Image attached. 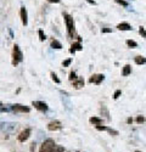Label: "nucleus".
<instances>
[{
  "label": "nucleus",
  "mask_w": 146,
  "mask_h": 152,
  "mask_svg": "<svg viewBox=\"0 0 146 152\" xmlns=\"http://www.w3.org/2000/svg\"><path fill=\"white\" fill-rule=\"evenodd\" d=\"M61 128H62V124H61L60 121H53L47 124V130H50V132H57Z\"/></svg>",
  "instance_id": "7"
},
{
  "label": "nucleus",
  "mask_w": 146,
  "mask_h": 152,
  "mask_svg": "<svg viewBox=\"0 0 146 152\" xmlns=\"http://www.w3.org/2000/svg\"><path fill=\"white\" fill-rule=\"evenodd\" d=\"M54 147H55V141L53 139H46V140L42 144L39 152H53Z\"/></svg>",
  "instance_id": "3"
},
{
  "label": "nucleus",
  "mask_w": 146,
  "mask_h": 152,
  "mask_svg": "<svg viewBox=\"0 0 146 152\" xmlns=\"http://www.w3.org/2000/svg\"><path fill=\"white\" fill-rule=\"evenodd\" d=\"M72 83H73V86H74L76 89H80V88L84 86V79L82 77H78L76 80H73Z\"/></svg>",
  "instance_id": "11"
},
{
  "label": "nucleus",
  "mask_w": 146,
  "mask_h": 152,
  "mask_svg": "<svg viewBox=\"0 0 146 152\" xmlns=\"http://www.w3.org/2000/svg\"><path fill=\"white\" fill-rule=\"evenodd\" d=\"M50 45H51V48H53V49H57V50L62 49V44H61L57 39H53V40H51V43H50Z\"/></svg>",
  "instance_id": "14"
},
{
  "label": "nucleus",
  "mask_w": 146,
  "mask_h": 152,
  "mask_svg": "<svg viewBox=\"0 0 146 152\" xmlns=\"http://www.w3.org/2000/svg\"><path fill=\"white\" fill-rule=\"evenodd\" d=\"M139 33H140V34H142V37H144V38H146V32H145L144 27H140V29H139Z\"/></svg>",
  "instance_id": "25"
},
{
  "label": "nucleus",
  "mask_w": 146,
  "mask_h": 152,
  "mask_svg": "<svg viewBox=\"0 0 146 152\" xmlns=\"http://www.w3.org/2000/svg\"><path fill=\"white\" fill-rule=\"evenodd\" d=\"M32 105L34 106V108H36L40 112H46L49 110V106L45 102H43V101H33Z\"/></svg>",
  "instance_id": "6"
},
{
  "label": "nucleus",
  "mask_w": 146,
  "mask_h": 152,
  "mask_svg": "<svg viewBox=\"0 0 146 152\" xmlns=\"http://www.w3.org/2000/svg\"><path fill=\"white\" fill-rule=\"evenodd\" d=\"M35 150V142H32L31 144V152H33Z\"/></svg>",
  "instance_id": "29"
},
{
  "label": "nucleus",
  "mask_w": 146,
  "mask_h": 152,
  "mask_svg": "<svg viewBox=\"0 0 146 152\" xmlns=\"http://www.w3.org/2000/svg\"><path fill=\"white\" fill-rule=\"evenodd\" d=\"M137 122H138V123H144V122H145V118H144V117H140V116H139V117L137 118Z\"/></svg>",
  "instance_id": "27"
},
{
  "label": "nucleus",
  "mask_w": 146,
  "mask_h": 152,
  "mask_svg": "<svg viewBox=\"0 0 146 152\" xmlns=\"http://www.w3.org/2000/svg\"><path fill=\"white\" fill-rule=\"evenodd\" d=\"M89 122L93 124V125H101L102 124V119L101 118H99V117H91L90 119H89Z\"/></svg>",
  "instance_id": "13"
},
{
  "label": "nucleus",
  "mask_w": 146,
  "mask_h": 152,
  "mask_svg": "<svg viewBox=\"0 0 146 152\" xmlns=\"http://www.w3.org/2000/svg\"><path fill=\"white\" fill-rule=\"evenodd\" d=\"M127 122H128V123H131V122H133V118H128V121H127Z\"/></svg>",
  "instance_id": "32"
},
{
  "label": "nucleus",
  "mask_w": 146,
  "mask_h": 152,
  "mask_svg": "<svg viewBox=\"0 0 146 152\" xmlns=\"http://www.w3.org/2000/svg\"><path fill=\"white\" fill-rule=\"evenodd\" d=\"M78 77H77V74H76V72L74 71H72L71 73H69V77H68V79L71 80V82H73V80H76Z\"/></svg>",
  "instance_id": "18"
},
{
  "label": "nucleus",
  "mask_w": 146,
  "mask_h": 152,
  "mask_svg": "<svg viewBox=\"0 0 146 152\" xmlns=\"http://www.w3.org/2000/svg\"><path fill=\"white\" fill-rule=\"evenodd\" d=\"M20 16H21L22 24H23V26H27V24H28V14H27V9L24 6H22L21 10H20Z\"/></svg>",
  "instance_id": "8"
},
{
  "label": "nucleus",
  "mask_w": 146,
  "mask_h": 152,
  "mask_svg": "<svg viewBox=\"0 0 146 152\" xmlns=\"http://www.w3.org/2000/svg\"><path fill=\"white\" fill-rule=\"evenodd\" d=\"M105 79V75L104 74H94L89 78V83H94L96 85L101 84V82Z\"/></svg>",
  "instance_id": "9"
},
{
  "label": "nucleus",
  "mask_w": 146,
  "mask_h": 152,
  "mask_svg": "<svg viewBox=\"0 0 146 152\" xmlns=\"http://www.w3.org/2000/svg\"><path fill=\"white\" fill-rule=\"evenodd\" d=\"M135 152H141V151H135Z\"/></svg>",
  "instance_id": "34"
},
{
  "label": "nucleus",
  "mask_w": 146,
  "mask_h": 152,
  "mask_svg": "<svg viewBox=\"0 0 146 152\" xmlns=\"http://www.w3.org/2000/svg\"><path fill=\"white\" fill-rule=\"evenodd\" d=\"M102 32H104V33H108V32H111V31L107 29V28H105V29H102Z\"/></svg>",
  "instance_id": "31"
},
{
  "label": "nucleus",
  "mask_w": 146,
  "mask_h": 152,
  "mask_svg": "<svg viewBox=\"0 0 146 152\" xmlns=\"http://www.w3.org/2000/svg\"><path fill=\"white\" fill-rule=\"evenodd\" d=\"M53 152H65V148L62 146H58V145H55Z\"/></svg>",
  "instance_id": "20"
},
{
  "label": "nucleus",
  "mask_w": 146,
  "mask_h": 152,
  "mask_svg": "<svg viewBox=\"0 0 146 152\" xmlns=\"http://www.w3.org/2000/svg\"><path fill=\"white\" fill-rule=\"evenodd\" d=\"M116 3H118V4H120V5H123V6H128V3L126 1V0H115Z\"/></svg>",
  "instance_id": "23"
},
{
  "label": "nucleus",
  "mask_w": 146,
  "mask_h": 152,
  "mask_svg": "<svg viewBox=\"0 0 146 152\" xmlns=\"http://www.w3.org/2000/svg\"><path fill=\"white\" fill-rule=\"evenodd\" d=\"M126 43H127V45H128L129 48H137V46H138L137 42H134V40H127Z\"/></svg>",
  "instance_id": "19"
},
{
  "label": "nucleus",
  "mask_w": 146,
  "mask_h": 152,
  "mask_svg": "<svg viewBox=\"0 0 146 152\" xmlns=\"http://www.w3.org/2000/svg\"><path fill=\"white\" fill-rule=\"evenodd\" d=\"M134 61H135L137 65H144V63H146V58L142 56H137Z\"/></svg>",
  "instance_id": "16"
},
{
  "label": "nucleus",
  "mask_w": 146,
  "mask_h": 152,
  "mask_svg": "<svg viewBox=\"0 0 146 152\" xmlns=\"http://www.w3.org/2000/svg\"><path fill=\"white\" fill-rule=\"evenodd\" d=\"M64 20H65V23H66V28H67L68 37L76 35V23H74V20L72 18V16L65 12V14H64Z\"/></svg>",
  "instance_id": "1"
},
{
  "label": "nucleus",
  "mask_w": 146,
  "mask_h": 152,
  "mask_svg": "<svg viewBox=\"0 0 146 152\" xmlns=\"http://www.w3.org/2000/svg\"><path fill=\"white\" fill-rule=\"evenodd\" d=\"M96 129L97 130H108V128H107V126H101V125H96Z\"/></svg>",
  "instance_id": "24"
},
{
  "label": "nucleus",
  "mask_w": 146,
  "mask_h": 152,
  "mask_svg": "<svg viewBox=\"0 0 146 152\" xmlns=\"http://www.w3.org/2000/svg\"><path fill=\"white\" fill-rule=\"evenodd\" d=\"M130 73H131V67L129 65H126L123 67V71H122V75H123V77H127V75H129Z\"/></svg>",
  "instance_id": "15"
},
{
  "label": "nucleus",
  "mask_w": 146,
  "mask_h": 152,
  "mask_svg": "<svg viewBox=\"0 0 146 152\" xmlns=\"http://www.w3.org/2000/svg\"><path fill=\"white\" fill-rule=\"evenodd\" d=\"M87 1H88V3H90V4H93V5H95V4H96V3L94 1V0H87Z\"/></svg>",
  "instance_id": "30"
},
{
  "label": "nucleus",
  "mask_w": 146,
  "mask_h": 152,
  "mask_svg": "<svg viewBox=\"0 0 146 152\" xmlns=\"http://www.w3.org/2000/svg\"><path fill=\"white\" fill-rule=\"evenodd\" d=\"M38 34H39V40H40V42H44V40L46 39V37H45V34H44V32H43L42 29H39Z\"/></svg>",
  "instance_id": "21"
},
{
  "label": "nucleus",
  "mask_w": 146,
  "mask_h": 152,
  "mask_svg": "<svg viewBox=\"0 0 146 152\" xmlns=\"http://www.w3.org/2000/svg\"><path fill=\"white\" fill-rule=\"evenodd\" d=\"M47 3H51V4H57V3H60L61 0H46Z\"/></svg>",
  "instance_id": "28"
},
{
  "label": "nucleus",
  "mask_w": 146,
  "mask_h": 152,
  "mask_svg": "<svg viewBox=\"0 0 146 152\" xmlns=\"http://www.w3.org/2000/svg\"><path fill=\"white\" fill-rule=\"evenodd\" d=\"M117 28H118L119 31H131V26H130L128 22H122V23H119L118 26H117Z\"/></svg>",
  "instance_id": "12"
},
{
  "label": "nucleus",
  "mask_w": 146,
  "mask_h": 152,
  "mask_svg": "<svg viewBox=\"0 0 146 152\" xmlns=\"http://www.w3.org/2000/svg\"><path fill=\"white\" fill-rule=\"evenodd\" d=\"M11 110L14 111L15 113H29L31 112V108L27 107V106H23L21 104H15L11 106Z\"/></svg>",
  "instance_id": "4"
},
{
  "label": "nucleus",
  "mask_w": 146,
  "mask_h": 152,
  "mask_svg": "<svg viewBox=\"0 0 146 152\" xmlns=\"http://www.w3.org/2000/svg\"><path fill=\"white\" fill-rule=\"evenodd\" d=\"M50 75H51V78H53V80H54V82H55L56 84H60V83H61V80L58 79V77H57V74H56V73L51 72V73H50Z\"/></svg>",
  "instance_id": "17"
},
{
  "label": "nucleus",
  "mask_w": 146,
  "mask_h": 152,
  "mask_svg": "<svg viewBox=\"0 0 146 152\" xmlns=\"http://www.w3.org/2000/svg\"><path fill=\"white\" fill-rule=\"evenodd\" d=\"M71 62H72V58H67L66 61L62 62V66H64V67H68V66L71 65Z\"/></svg>",
  "instance_id": "22"
},
{
  "label": "nucleus",
  "mask_w": 146,
  "mask_h": 152,
  "mask_svg": "<svg viewBox=\"0 0 146 152\" xmlns=\"http://www.w3.org/2000/svg\"><path fill=\"white\" fill-rule=\"evenodd\" d=\"M23 61V54L21 51V49L17 44L14 45V49H12V65L17 66L18 63H21Z\"/></svg>",
  "instance_id": "2"
},
{
  "label": "nucleus",
  "mask_w": 146,
  "mask_h": 152,
  "mask_svg": "<svg viewBox=\"0 0 146 152\" xmlns=\"http://www.w3.org/2000/svg\"><path fill=\"white\" fill-rule=\"evenodd\" d=\"M1 106H3V104H1V102H0V107H1Z\"/></svg>",
  "instance_id": "33"
},
{
  "label": "nucleus",
  "mask_w": 146,
  "mask_h": 152,
  "mask_svg": "<svg viewBox=\"0 0 146 152\" xmlns=\"http://www.w3.org/2000/svg\"><path fill=\"white\" fill-rule=\"evenodd\" d=\"M83 50V46L80 44V42H76V43H73L71 45V49H69V53L71 54H74L76 51H82Z\"/></svg>",
  "instance_id": "10"
},
{
  "label": "nucleus",
  "mask_w": 146,
  "mask_h": 152,
  "mask_svg": "<svg viewBox=\"0 0 146 152\" xmlns=\"http://www.w3.org/2000/svg\"><path fill=\"white\" fill-rule=\"evenodd\" d=\"M31 133H32V130H31L29 128L22 130V132L18 134V136H17V140H18L20 142H26L28 139H29V136H31Z\"/></svg>",
  "instance_id": "5"
},
{
  "label": "nucleus",
  "mask_w": 146,
  "mask_h": 152,
  "mask_svg": "<svg viewBox=\"0 0 146 152\" xmlns=\"http://www.w3.org/2000/svg\"><path fill=\"white\" fill-rule=\"evenodd\" d=\"M119 95H120V90H117V91L115 93V95H113V99H115V100H117V99L119 97Z\"/></svg>",
  "instance_id": "26"
}]
</instances>
